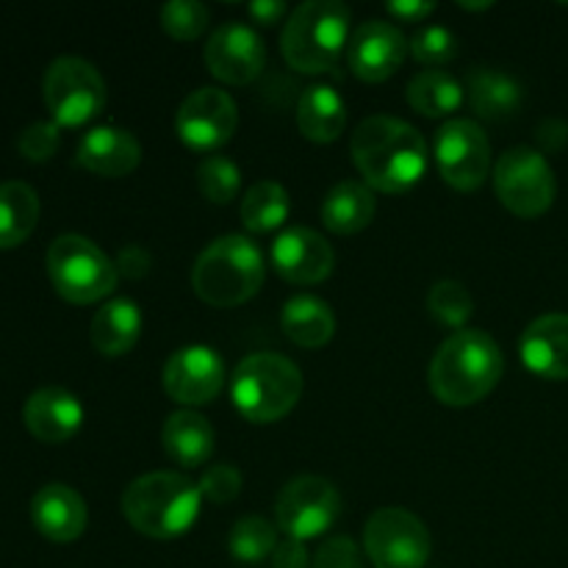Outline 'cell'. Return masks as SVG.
Masks as SVG:
<instances>
[{
	"label": "cell",
	"mask_w": 568,
	"mask_h": 568,
	"mask_svg": "<svg viewBox=\"0 0 568 568\" xmlns=\"http://www.w3.org/2000/svg\"><path fill=\"white\" fill-rule=\"evenodd\" d=\"M408 44L410 55H414L419 64H425L427 70H442V67L449 64V61L455 59V53H458V37L444 26L419 28V31L408 39Z\"/></svg>",
	"instance_id": "35"
},
{
	"label": "cell",
	"mask_w": 568,
	"mask_h": 568,
	"mask_svg": "<svg viewBox=\"0 0 568 568\" xmlns=\"http://www.w3.org/2000/svg\"><path fill=\"white\" fill-rule=\"evenodd\" d=\"M427 311L442 325L464 331L466 322L475 314V300H471L469 288L458 281H438L427 292Z\"/></svg>",
	"instance_id": "33"
},
{
	"label": "cell",
	"mask_w": 568,
	"mask_h": 568,
	"mask_svg": "<svg viewBox=\"0 0 568 568\" xmlns=\"http://www.w3.org/2000/svg\"><path fill=\"white\" fill-rule=\"evenodd\" d=\"M61 144V128L55 122H31L17 139V150L26 161L44 164L55 155Z\"/></svg>",
	"instance_id": "36"
},
{
	"label": "cell",
	"mask_w": 568,
	"mask_h": 568,
	"mask_svg": "<svg viewBox=\"0 0 568 568\" xmlns=\"http://www.w3.org/2000/svg\"><path fill=\"white\" fill-rule=\"evenodd\" d=\"M197 189L209 203L227 205L242 189V170L227 155L211 153L197 164Z\"/></svg>",
	"instance_id": "32"
},
{
	"label": "cell",
	"mask_w": 568,
	"mask_h": 568,
	"mask_svg": "<svg viewBox=\"0 0 568 568\" xmlns=\"http://www.w3.org/2000/svg\"><path fill=\"white\" fill-rule=\"evenodd\" d=\"M31 521L48 541L70 544L78 541L87 530L89 510L75 488L64 483H50L33 494Z\"/></svg>",
	"instance_id": "19"
},
{
	"label": "cell",
	"mask_w": 568,
	"mask_h": 568,
	"mask_svg": "<svg viewBox=\"0 0 568 568\" xmlns=\"http://www.w3.org/2000/svg\"><path fill=\"white\" fill-rule=\"evenodd\" d=\"M364 549L375 568H425L430 530L408 508H381L366 519Z\"/></svg>",
	"instance_id": "10"
},
{
	"label": "cell",
	"mask_w": 568,
	"mask_h": 568,
	"mask_svg": "<svg viewBox=\"0 0 568 568\" xmlns=\"http://www.w3.org/2000/svg\"><path fill=\"white\" fill-rule=\"evenodd\" d=\"M272 266L283 281L294 286H314L331 277L336 253L322 233L294 225L277 233L272 244Z\"/></svg>",
	"instance_id": "17"
},
{
	"label": "cell",
	"mask_w": 568,
	"mask_h": 568,
	"mask_svg": "<svg viewBox=\"0 0 568 568\" xmlns=\"http://www.w3.org/2000/svg\"><path fill=\"white\" fill-rule=\"evenodd\" d=\"M209 6L200 0H170L161 9V28L178 42H194L209 28Z\"/></svg>",
	"instance_id": "34"
},
{
	"label": "cell",
	"mask_w": 568,
	"mask_h": 568,
	"mask_svg": "<svg viewBox=\"0 0 568 568\" xmlns=\"http://www.w3.org/2000/svg\"><path fill=\"white\" fill-rule=\"evenodd\" d=\"M353 37V14L338 0H305L288 14L281 33V53L292 70L322 75L336 67Z\"/></svg>",
	"instance_id": "5"
},
{
	"label": "cell",
	"mask_w": 568,
	"mask_h": 568,
	"mask_svg": "<svg viewBox=\"0 0 568 568\" xmlns=\"http://www.w3.org/2000/svg\"><path fill=\"white\" fill-rule=\"evenodd\" d=\"M48 277L72 305H92L116 288V264L87 236L64 233L48 247Z\"/></svg>",
	"instance_id": "7"
},
{
	"label": "cell",
	"mask_w": 568,
	"mask_h": 568,
	"mask_svg": "<svg viewBox=\"0 0 568 568\" xmlns=\"http://www.w3.org/2000/svg\"><path fill=\"white\" fill-rule=\"evenodd\" d=\"M466 92H469V103L475 114L488 122L510 120L521 109V100H525L519 81L508 72L494 70V67H475L469 72Z\"/></svg>",
	"instance_id": "26"
},
{
	"label": "cell",
	"mask_w": 568,
	"mask_h": 568,
	"mask_svg": "<svg viewBox=\"0 0 568 568\" xmlns=\"http://www.w3.org/2000/svg\"><path fill=\"white\" fill-rule=\"evenodd\" d=\"M377 214L375 192L361 181H338L322 203V222L338 236H353L372 225Z\"/></svg>",
	"instance_id": "27"
},
{
	"label": "cell",
	"mask_w": 568,
	"mask_h": 568,
	"mask_svg": "<svg viewBox=\"0 0 568 568\" xmlns=\"http://www.w3.org/2000/svg\"><path fill=\"white\" fill-rule=\"evenodd\" d=\"M197 486H200V494H203V499H209V503L214 505H227L242 494L244 477L236 466L214 464L203 471Z\"/></svg>",
	"instance_id": "37"
},
{
	"label": "cell",
	"mask_w": 568,
	"mask_h": 568,
	"mask_svg": "<svg viewBox=\"0 0 568 568\" xmlns=\"http://www.w3.org/2000/svg\"><path fill=\"white\" fill-rule=\"evenodd\" d=\"M288 192L277 181H258L244 192L239 216L250 233H272L288 220Z\"/></svg>",
	"instance_id": "30"
},
{
	"label": "cell",
	"mask_w": 568,
	"mask_h": 568,
	"mask_svg": "<svg viewBox=\"0 0 568 568\" xmlns=\"http://www.w3.org/2000/svg\"><path fill=\"white\" fill-rule=\"evenodd\" d=\"M538 142L544 144V150H560L568 142V125L560 120H547L538 125Z\"/></svg>",
	"instance_id": "43"
},
{
	"label": "cell",
	"mask_w": 568,
	"mask_h": 568,
	"mask_svg": "<svg viewBox=\"0 0 568 568\" xmlns=\"http://www.w3.org/2000/svg\"><path fill=\"white\" fill-rule=\"evenodd\" d=\"M44 105L59 128L87 125L103 111L105 81L98 67L78 55H61L48 67L42 81Z\"/></svg>",
	"instance_id": "8"
},
{
	"label": "cell",
	"mask_w": 568,
	"mask_h": 568,
	"mask_svg": "<svg viewBox=\"0 0 568 568\" xmlns=\"http://www.w3.org/2000/svg\"><path fill=\"white\" fill-rule=\"evenodd\" d=\"M281 327L288 342L303 349H320L336 336V314L325 300L314 294H297L281 311Z\"/></svg>",
	"instance_id": "25"
},
{
	"label": "cell",
	"mask_w": 568,
	"mask_h": 568,
	"mask_svg": "<svg viewBox=\"0 0 568 568\" xmlns=\"http://www.w3.org/2000/svg\"><path fill=\"white\" fill-rule=\"evenodd\" d=\"M75 161L92 175L125 178L142 161V144L125 128L100 125L83 133L75 150Z\"/></svg>",
	"instance_id": "20"
},
{
	"label": "cell",
	"mask_w": 568,
	"mask_h": 568,
	"mask_svg": "<svg viewBox=\"0 0 568 568\" xmlns=\"http://www.w3.org/2000/svg\"><path fill=\"white\" fill-rule=\"evenodd\" d=\"M297 128L305 139L316 144H331L347 128V105L344 98L327 83H314L300 94Z\"/></svg>",
	"instance_id": "24"
},
{
	"label": "cell",
	"mask_w": 568,
	"mask_h": 568,
	"mask_svg": "<svg viewBox=\"0 0 568 568\" xmlns=\"http://www.w3.org/2000/svg\"><path fill=\"white\" fill-rule=\"evenodd\" d=\"M521 364L544 381H568V314H544L519 342Z\"/></svg>",
	"instance_id": "21"
},
{
	"label": "cell",
	"mask_w": 568,
	"mask_h": 568,
	"mask_svg": "<svg viewBox=\"0 0 568 568\" xmlns=\"http://www.w3.org/2000/svg\"><path fill=\"white\" fill-rule=\"evenodd\" d=\"M505 372V355L494 336L483 331L453 333L444 338L430 361V392L449 408H469L497 388Z\"/></svg>",
	"instance_id": "2"
},
{
	"label": "cell",
	"mask_w": 568,
	"mask_h": 568,
	"mask_svg": "<svg viewBox=\"0 0 568 568\" xmlns=\"http://www.w3.org/2000/svg\"><path fill=\"white\" fill-rule=\"evenodd\" d=\"M460 9H466V11H486V9H491L494 3H464V0H460Z\"/></svg>",
	"instance_id": "44"
},
{
	"label": "cell",
	"mask_w": 568,
	"mask_h": 568,
	"mask_svg": "<svg viewBox=\"0 0 568 568\" xmlns=\"http://www.w3.org/2000/svg\"><path fill=\"white\" fill-rule=\"evenodd\" d=\"M247 14L261 26H275L288 14V6L283 0H255L247 6Z\"/></svg>",
	"instance_id": "42"
},
{
	"label": "cell",
	"mask_w": 568,
	"mask_h": 568,
	"mask_svg": "<svg viewBox=\"0 0 568 568\" xmlns=\"http://www.w3.org/2000/svg\"><path fill=\"white\" fill-rule=\"evenodd\" d=\"M311 568H364V558L353 538L336 536L322 544L311 560Z\"/></svg>",
	"instance_id": "38"
},
{
	"label": "cell",
	"mask_w": 568,
	"mask_h": 568,
	"mask_svg": "<svg viewBox=\"0 0 568 568\" xmlns=\"http://www.w3.org/2000/svg\"><path fill=\"white\" fill-rule=\"evenodd\" d=\"M308 564L311 560L305 541H297V538H286L272 552V568H308Z\"/></svg>",
	"instance_id": "40"
},
{
	"label": "cell",
	"mask_w": 568,
	"mask_h": 568,
	"mask_svg": "<svg viewBox=\"0 0 568 568\" xmlns=\"http://www.w3.org/2000/svg\"><path fill=\"white\" fill-rule=\"evenodd\" d=\"M139 336H142V311L133 300L125 297L100 305L98 314L92 316V327H89L94 349L105 358H122L125 353H131Z\"/></svg>",
	"instance_id": "23"
},
{
	"label": "cell",
	"mask_w": 568,
	"mask_h": 568,
	"mask_svg": "<svg viewBox=\"0 0 568 568\" xmlns=\"http://www.w3.org/2000/svg\"><path fill=\"white\" fill-rule=\"evenodd\" d=\"M239 128L236 100L216 87H200L189 94L175 114V131L186 148L197 153H216L233 139Z\"/></svg>",
	"instance_id": "13"
},
{
	"label": "cell",
	"mask_w": 568,
	"mask_h": 568,
	"mask_svg": "<svg viewBox=\"0 0 568 568\" xmlns=\"http://www.w3.org/2000/svg\"><path fill=\"white\" fill-rule=\"evenodd\" d=\"M266 277V261L258 244L247 236H220L197 255L192 266V288L214 308H236L258 294Z\"/></svg>",
	"instance_id": "4"
},
{
	"label": "cell",
	"mask_w": 568,
	"mask_h": 568,
	"mask_svg": "<svg viewBox=\"0 0 568 568\" xmlns=\"http://www.w3.org/2000/svg\"><path fill=\"white\" fill-rule=\"evenodd\" d=\"M266 64V44L255 28L244 22H225L205 44V67L216 81L227 87H244L261 75Z\"/></svg>",
	"instance_id": "14"
},
{
	"label": "cell",
	"mask_w": 568,
	"mask_h": 568,
	"mask_svg": "<svg viewBox=\"0 0 568 568\" xmlns=\"http://www.w3.org/2000/svg\"><path fill=\"white\" fill-rule=\"evenodd\" d=\"M203 494L197 483L178 471H150L122 494V516L142 536L155 541L181 538L197 525Z\"/></svg>",
	"instance_id": "3"
},
{
	"label": "cell",
	"mask_w": 568,
	"mask_h": 568,
	"mask_svg": "<svg viewBox=\"0 0 568 568\" xmlns=\"http://www.w3.org/2000/svg\"><path fill=\"white\" fill-rule=\"evenodd\" d=\"M408 103L422 116L438 120V116H449L460 109L464 87L447 70H422L419 75L410 78Z\"/></svg>",
	"instance_id": "29"
},
{
	"label": "cell",
	"mask_w": 568,
	"mask_h": 568,
	"mask_svg": "<svg viewBox=\"0 0 568 568\" xmlns=\"http://www.w3.org/2000/svg\"><path fill=\"white\" fill-rule=\"evenodd\" d=\"M161 444L170 460H175L183 469H197V466L209 464L214 455V427L203 414L192 408L175 410L166 416L164 430H161Z\"/></svg>",
	"instance_id": "22"
},
{
	"label": "cell",
	"mask_w": 568,
	"mask_h": 568,
	"mask_svg": "<svg viewBox=\"0 0 568 568\" xmlns=\"http://www.w3.org/2000/svg\"><path fill=\"white\" fill-rule=\"evenodd\" d=\"M39 222V194L22 181L0 183V250L20 247Z\"/></svg>",
	"instance_id": "28"
},
{
	"label": "cell",
	"mask_w": 568,
	"mask_h": 568,
	"mask_svg": "<svg viewBox=\"0 0 568 568\" xmlns=\"http://www.w3.org/2000/svg\"><path fill=\"white\" fill-rule=\"evenodd\" d=\"M277 544H281L277 525H272L264 516H242L227 536V549L242 564H261V560L272 558Z\"/></svg>",
	"instance_id": "31"
},
{
	"label": "cell",
	"mask_w": 568,
	"mask_h": 568,
	"mask_svg": "<svg viewBox=\"0 0 568 568\" xmlns=\"http://www.w3.org/2000/svg\"><path fill=\"white\" fill-rule=\"evenodd\" d=\"M231 397L244 419L272 425L292 414L303 397V372L286 355L253 353L233 372Z\"/></svg>",
	"instance_id": "6"
},
{
	"label": "cell",
	"mask_w": 568,
	"mask_h": 568,
	"mask_svg": "<svg viewBox=\"0 0 568 568\" xmlns=\"http://www.w3.org/2000/svg\"><path fill=\"white\" fill-rule=\"evenodd\" d=\"M22 422L28 433L42 444H64L81 430L83 405L67 388H39L22 405Z\"/></svg>",
	"instance_id": "18"
},
{
	"label": "cell",
	"mask_w": 568,
	"mask_h": 568,
	"mask_svg": "<svg viewBox=\"0 0 568 568\" xmlns=\"http://www.w3.org/2000/svg\"><path fill=\"white\" fill-rule=\"evenodd\" d=\"M355 170L375 192L399 194L425 178L427 142L410 122L388 114L366 116L349 142Z\"/></svg>",
	"instance_id": "1"
},
{
	"label": "cell",
	"mask_w": 568,
	"mask_h": 568,
	"mask_svg": "<svg viewBox=\"0 0 568 568\" xmlns=\"http://www.w3.org/2000/svg\"><path fill=\"white\" fill-rule=\"evenodd\" d=\"M225 386V364L205 344H189L164 364V392L186 408L209 405Z\"/></svg>",
	"instance_id": "15"
},
{
	"label": "cell",
	"mask_w": 568,
	"mask_h": 568,
	"mask_svg": "<svg viewBox=\"0 0 568 568\" xmlns=\"http://www.w3.org/2000/svg\"><path fill=\"white\" fill-rule=\"evenodd\" d=\"M438 172L458 192H475L491 172V144L475 120L455 116L436 131L433 139Z\"/></svg>",
	"instance_id": "12"
},
{
	"label": "cell",
	"mask_w": 568,
	"mask_h": 568,
	"mask_svg": "<svg viewBox=\"0 0 568 568\" xmlns=\"http://www.w3.org/2000/svg\"><path fill=\"white\" fill-rule=\"evenodd\" d=\"M386 9L399 22H422L436 11V3H427V0H394Z\"/></svg>",
	"instance_id": "41"
},
{
	"label": "cell",
	"mask_w": 568,
	"mask_h": 568,
	"mask_svg": "<svg viewBox=\"0 0 568 568\" xmlns=\"http://www.w3.org/2000/svg\"><path fill=\"white\" fill-rule=\"evenodd\" d=\"M114 264L120 275L139 281V277H144L153 270V255H150L142 244H128V247L120 250V258H116Z\"/></svg>",
	"instance_id": "39"
},
{
	"label": "cell",
	"mask_w": 568,
	"mask_h": 568,
	"mask_svg": "<svg viewBox=\"0 0 568 568\" xmlns=\"http://www.w3.org/2000/svg\"><path fill=\"white\" fill-rule=\"evenodd\" d=\"M342 516V494L331 480L300 475L281 488L275 503L277 530L286 538L311 541L331 530Z\"/></svg>",
	"instance_id": "11"
},
{
	"label": "cell",
	"mask_w": 568,
	"mask_h": 568,
	"mask_svg": "<svg viewBox=\"0 0 568 568\" xmlns=\"http://www.w3.org/2000/svg\"><path fill=\"white\" fill-rule=\"evenodd\" d=\"M410 44L388 20H366L353 31L347 44L349 70L366 83H383L405 64Z\"/></svg>",
	"instance_id": "16"
},
{
	"label": "cell",
	"mask_w": 568,
	"mask_h": 568,
	"mask_svg": "<svg viewBox=\"0 0 568 568\" xmlns=\"http://www.w3.org/2000/svg\"><path fill=\"white\" fill-rule=\"evenodd\" d=\"M494 189L510 214L521 220H536L547 214L555 203V172L547 155L532 148H510L499 155L494 166Z\"/></svg>",
	"instance_id": "9"
}]
</instances>
